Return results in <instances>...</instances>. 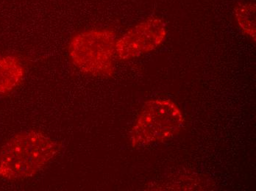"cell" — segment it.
I'll return each instance as SVG.
<instances>
[{
    "label": "cell",
    "instance_id": "cell-6",
    "mask_svg": "<svg viewBox=\"0 0 256 191\" xmlns=\"http://www.w3.org/2000/svg\"><path fill=\"white\" fill-rule=\"evenodd\" d=\"M234 16L244 33L256 41V2L241 1L234 7Z\"/></svg>",
    "mask_w": 256,
    "mask_h": 191
},
{
    "label": "cell",
    "instance_id": "cell-3",
    "mask_svg": "<svg viewBox=\"0 0 256 191\" xmlns=\"http://www.w3.org/2000/svg\"><path fill=\"white\" fill-rule=\"evenodd\" d=\"M185 123L184 114L170 99H157L145 102L132 130L134 148L163 143L176 138Z\"/></svg>",
    "mask_w": 256,
    "mask_h": 191
},
{
    "label": "cell",
    "instance_id": "cell-5",
    "mask_svg": "<svg viewBox=\"0 0 256 191\" xmlns=\"http://www.w3.org/2000/svg\"><path fill=\"white\" fill-rule=\"evenodd\" d=\"M26 77V68L16 56H0V94L20 86Z\"/></svg>",
    "mask_w": 256,
    "mask_h": 191
},
{
    "label": "cell",
    "instance_id": "cell-2",
    "mask_svg": "<svg viewBox=\"0 0 256 191\" xmlns=\"http://www.w3.org/2000/svg\"><path fill=\"white\" fill-rule=\"evenodd\" d=\"M117 38L115 31L110 29H90L78 32L68 45L72 63L86 75L113 77Z\"/></svg>",
    "mask_w": 256,
    "mask_h": 191
},
{
    "label": "cell",
    "instance_id": "cell-1",
    "mask_svg": "<svg viewBox=\"0 0 256 191\" xmlns=\"http://www.w3.org/2000/svg\"><path fill=\"white\" fill-rule=\"evenodd\" d=\"M53 140L36 130L22 132L0 150V178L22 180L40 172L57 153Z\"/></svg>",
    "mask_w": 256,
    "mask_h": 191
},
{
    "label": "cell",
    "instance_id": "cell-4",
    "mask_svg": "<svg viewBox=\"0 0 256 191\" xmlns=\"http://www.w3.org/2000/svg\"><path fill=\"white\" fill-rule=\"evenodd\" d=\"M167 29L163 20L148 18L128 29L117 38L116 57L129 61L152 52L166 40Z\"/></svg>",
    "mask_w": 256,
    "mask_h": 191
}]
</instances>
